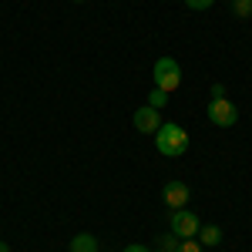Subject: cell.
Returning <instances> with one entry per match:
<instances>
[{"instance_id":"obj_1","label":"cell","mask_w":252,"mask_h":252,"mask_svg":"<svg viewBox=\"0 0 252 252\" xmlns=\"http://www.w3.org/2000/svg\"><path fill=\"white\" fill-rule=\"evenodd\" d=\"M155 148H158V155H165V158L185 155L189 152V131L182 125H175V121H165L155 131Z\"/></svg>"},{"instance_id":"obj_2","label":"cell","mask_w":252,"mask_h":252,"mask_svg":"<svg viewBox=\"0 0 252 252\" xmlns=\"http://www.w3.org/2000/svg\"><path fill=\"white\" fill-rule=\"evenodd\" d=\"M152 81H155V88L161 91H178V84H182V67H178V61L175 58H158L155 67H152Z\"/></svg>"},{"instance_id":"obj_3","label":"cell","mask_w":252,"mask_h":252,"mask_svg":"<svg viewBox=\"0 0 252 252\" xmlns=\"http://www.w3.org/2000/svg\"><path fill=\"white\" fill-rule=\"evenodd\" d=\"M205 115H209V121L219 125V128H232L235 121H239V111H235V104L229 97H212L209 108H205Z\"/></svg>"},{"instance_id":"obj_4","label":"cell","mask_w":252,"mask_h":252,"mask_svg":"<svg viewBox=\"0 0 252 252\" xmlns=\"http://www.w3.org/2000/svg\"><path fill=\"white\" fill-rule=\"evenodd\" d=\"M198 215L192 209H172V235L178 239H195L198 235Z\"/></svg>"},{"instance_id":"obj_5","label":"cell","mask_w":252,"mask_h":252,"mask_svg":"<svg viewBox=\"0 0 252 252\" xmlns=\"http://www.w3.org/2000/svg\"><path fill=\"white\" fill-rule=\"evenodd\" d=\"M161 125H165V121H161V115H158V108H152V104H141V108L135 111V128L141 131V135H155Z\"/></svg>"},{"instance_id":"obj_6","label":"cell","mask_w":252,"mask_h":252,"mask_svg":"<svg viewBox=\"0 0 252 252\" xmlns=\"http://www.w3.org/2000/svg\"><path fill=\"white\" fill-rule=\"evenodd\" d=\"M161 198H165V205H168V209H185V205H189V198H192V192H189V185H185V182H165Z\"/></svg>"},{"instance_id":"obj_7","label":"cell","mask_w":252,"mask_h":252,"mask_svg":"<svg viewBox=\"0 0 252 252\" xmlns=\"http://www.w3.org/2000/svg\"><path fill=\"white\" fill-rule=\"evenodd\" d=\"M67 252H97V235H91V232L74 235L71 246H67Z\"/></svg>"},{"instance_id":"obj_8","label":"cell","mask_w":252,"mask_h":252,"mask_svg":"<svg viewBox=\"0 0 252 252\" xmlns=\"http://www.w3.org/2000/svg\"><path fill=\"white\" fill-rule=\"evenodd\" d=\"M198 242H202V246H219V242H222V229H219V225H202V229H198Z\"/></svg>"},{"instance_id":"obj_9","label":"cell","mask_w":252,"mask_h":252,"mask_svg":"<svg viewBox=\"0 0 252 252\" xmlns=\"http://www.w3.org/2000/svg\"><path fill=\"white\" fill-rule=\"evenodd\" d=\"M168 97H172V94H168V91H161V88H152V94H148V104L161 111V108L168 104Z\"/></svg>"},{"instance_id":"obj_10","label":"cell","mask_w":252,"mask_h":252,"mask_svg":"<svg viewBox=\"0 0 252 252\" xmlns=\"http://www.w3.org/2000/svg\"><path fill=\"white\" fill-rule=\"evenodd\" d=\"M232 14L235 17H252V0H232Z\"/></svg>"},{"instance_id":"obj_11","label":"cell","mask_w":252,"mask_h":252,"mask_svg":"<svg viewBox=\"0 0 252 252\" xmlns=\"http://www.w3.org/2000/svg\"><path fill=\"white\" fill-rule=\"evenodd\" d=\"M175 252H202V242H198V239H182Z\"/></svg>"},{"instance_id":"obj_12","label":"cell","mask_w":252,"mask_h":252,"mask_svg":"<svg viewBox=\"0 0 252 252\" xmlns=\"http://www.w3.org/2000/svg\"><path fill=\"white\" fill-rule=\"evenodd\" d=\"M178 242H182L178 235H165V239H161V252H175V249H178Z\"/></svg>"},{"instance_id":"obj_13","label":"cell","mask_w":252,"mask_h":252,"mask_svg":"<svg viewBox=\"0 0 252 252\" xmlns=\"http://www.w3.org/2000/svg\"><path fill=\"white\" fill-rule=\"evenodd\" d=\"M212 3H215V0H185V7H189V10H209Z\"/></svg>"},{"instance_id":"obj_14","label":"cell","mask_w":252,"mask_h":252,"mask_svg":"<svg viewBox=\"0 0 252 252\" xmlns=\"http://www.w3.org/2000/svg\"><path fill=\"white\" fill-rule=\"evenodd\" d=\"M212 97H225V84L215 81V84H212Z\"/></svg>"},{"instance_id":"obj_15","label":"cell","mask_w":252,"mask_h":252,"mask_svg":"<svg viewBox=\"0 0 252 252\" xmlns=\"http://www.w3.org/2000/svg\"><path fill=\"white\" fill-rule=\"evenodd\" d=\"M121 252H152V249H145V246H138V242H135V246H125Z\"/></svg>"},{"instance_id":"obj_16","label":"cell","mask_w":252,"mask_h":252,"mask_svg":"<svg viewBox=\"0 0 252 252\" xmlns=\"http://www.w3.org/2000/svg\"><path fill=\"white\" fill-rule=\"evenodd\" d=\"M0 252H10V246H7V242H0Z\"/></svg>"},{"instance_id":"obj_17","label":"cell","mask_w":252,"mask_h":252,"mask_svg":"<svg viewBox=\"0 0 252 252\" xmlns=\"http://www.w3.org/2000/svg\"><path fill=\"white\" fill-rule=\"evenodd\" d=\"M71 3H81V0H71Z\"/></svg>"}]
</instances>
